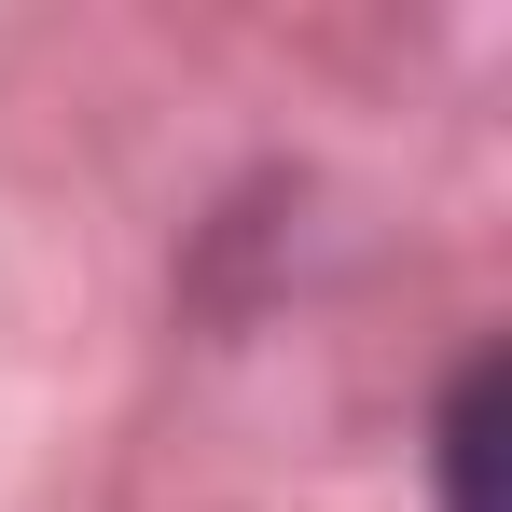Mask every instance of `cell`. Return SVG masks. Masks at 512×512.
Masks as SVG:
<instances>
[{
    "label": "cell",
    "mask_w": 512,
    "mask_h": 512,
    "mask_svg": "<svg viewBox=\"0 0 512 512\" xmlns=\"http://www.w3.org/2000/svg\"><path fill=\"white\" fill-rule=\"evenodd\" d=\"M499 402H512L499 360H471L457 402H443V485H457V512H499Z\"/></svg>",
    "instance_id": "obj_1"
}]
</instances>
